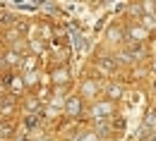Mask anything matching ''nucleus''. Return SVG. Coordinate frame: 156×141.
<instances>
[{
    "label": "nucleus",
    "mask_w": 156,
    "mask_h": 141,
    "mask_svg": "<svg viewBox=\"0 0 156 141\" xmlns=\"http://www.w3.org/2000/svg\"><path fill=\"white\" fill-rule=\"evenodd\" d=\"M67 110H70V112H77V110H79V103H77V101H70Z\"/></svg>",
    "instance_id": "2"
},
{
    "label": "nucleus",
    "mask_w": 156,
    "mask_h": 141,
    "mask_svg": "<svg viewBox=\"0 0 156 141\" xmlns=\"http://www.w3.org/2000/svg\"><path fill=\"white\" fill-rule=\"evenodd\" d=\"M108 112H111V105H108V103H103V105H96V108H94V115H96V117L108 115Z\"/></svg>",
    "instance_id": "1"
}]
</instances>
